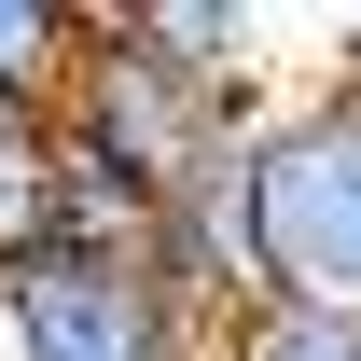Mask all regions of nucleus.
Returning <instances> with one entry per match:
<instances>
[{"mask_svg": "<svg viewBox=\"0 0 361 361\" xmlns=\"http://www.w3.org/2000/svg\"><path fill=\"white\" fill-rule=\"evenodd\" d=\"M278 97H236V84H195V70H167V56H139L111 14H97L84 42V84H70V111H56V139L70 153H97L111 180H139L153 209H167V180H195L223 139H250Z\"/></svg>", "mask_w": 361, "mask_h": 361, "instance_id": "f03ea898", "label": "nucleus"}, {"mask_svg": "<svg viewBox=\"0 0 361 361\" xmlns=\"http://www.w3.org/2000/svg\"><path fill=\"white\" fill-rule=\"evenodd\" d=\"M56 250V126L42 111H0V278Z\"/></svg>", "mask_w": 361, "mask_h": 361, "instance_id": "0eeeda50", "label": "nucleus"}, {"mask_svg": "<svg viewBox=\"0 0 361 361\" xmlns=\"http://www.w3.org/2000/svg\"><path fill=\"white\" fill-rule=\"evenodd\" d=\"M84 42L97 14H70V0H0V111H70V84H84Z\"/></svg>", "mask_w": 361, "mask_h": 361, "instance_id": "423d86ee", "label": "nucleus"}, {"mask_svg": "<svg viewBox=\"0 0 361 361\" xmlns=\"http://www.w3.org/2000/svg\"><path fill=\"white\" fill-rule=\"evenodd\" d=\"M319 84H348V97H361V14H334V70H319Z\"/></svg>", "mask_w": 361, "mask_h": 361, "instance_id": "1a4fd4ad", "label": "nucleus"}, {"mask_svg": "<svg viewBox=\"0 0 361 361\" xmlns=\"http://www.w3.org/2000/svg\"><path fill=\"white\" fill-rule=\"evenodd\" d=\"M209 361H361V319H334V306H250Z\"/></svg>", "mask_w": 361, "mask_h": 361, "instance_id": "6e6552de", "label": "nucleus"}, {"mask_svg": "<svg viewBox=\"0 0 361 361\" xmlns=\"http://www.w3.org/2000/svg\"><path fill=\"white\" fill-rule=\"evenodd\" d=\"M250 139H264V126H250ZM250 139H223L195 180H167V209H153V236H139V264L167 278L209 334H236L250 306H278V278H264V167H250Z\"/></svg>", "mask_w": 361, "mask_h": 361, "instance_id": "20e7f679", "label": "nucleus"}, {"mask_svg": "<svg viewBox=\"0 0 361 361\" xmlns=\"http://www.w3.org/2000/svg\"><path fill=\"white\" fill-rule=\"evenodd\" d=\"M223 334L139 250H42L0 278V361H209Z\"/></svg>", "mask_w": 361, "mask_h": 361, "instance_id": "7ed1b4c3", "label": "nucleus"}, {"mask_svg": "<svg viewBox=\"0 0 361 361\" xmlns=\"http://www.w3.org/2000/svg\"><path fill=\"white\" fill-rule=\"evenodd\" d=\"M139 56H167L195 84H236V97H278V56H264V14L250 0H126L111 14Z\"/></svg>", "mask_w": 361, "mask_h": 361, "instance_id": "39448f33", "label": "nucleus"}, {"mask_svg": "<svg viewBox=\"0 0 361 361\" xmlns=\"http://www.w3.org/2000/svg\"><path fill=\"white\" fill-rule=\"evenodd\" d=\"M250 167H264V278H278V306L361 319V97L319 84V70L278 84Z\"/></svg>", "mask_w": 361, "mask_h": 361, "instance_id": "f257e3e1", "label": "nucleus"}]
</instances>
